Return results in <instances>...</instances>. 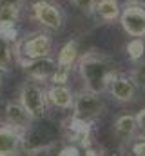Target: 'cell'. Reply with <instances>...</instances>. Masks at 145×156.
<instances>
[{
    "mask_svg": "<svg viewBox=\"0 0 145 156\" xmlns=\"http://www.w3.org/2000/svg\"><path fill=\"white\" fill-rule=\"evenodd\" d=\"M78 75L83 82V89L104 94L107 91L111 78L116 75V66L105 53L91 49L87 53H82L76 62Z\"/></svg>",
    "mask_w": 145,
    "mask_h": 156,
    "instance_id": "1",
    "label": "cell"
},
{
    "mask_svg": "<svg viewBox=\"0 0 145 156\" xmlns=\"http://www.w3.org/2000/svg\"><path fill=\"white\" fill-rule=\"evenodd\" d=\"M131 78L134 80V83H136L138 87L145 89V62H143V64H138V66L133 69Z\"/></svg>",
    "mask_w": 145,
    "mask_h": 156,
    "instance_id": "21",
    "label": "cell"
},
{
    "mask_svg": "<svg viewBox=\"0 0 145 156\" xmlns=\"http://www.w3.org/2000/svg\"><path fill=\"white\" fill-rule=\"evenodd\" d=\"M91 125L93 123H85L82 120H76V118H69L67 120V125L64 127L65 129V138L76 144L80 147H89V138H91Z\"/></svg>",
    "mask_w": 145,
    "mask_h": 156,
    "instance_id": "14",
    "label": "cell"
},
{
    "mask_svg": "<svg viewBox=\"0 0 145 156\" xmlns=\"http://www.w3.org/2000/svg\"><path fill=\"white\" fill-rule=\"evenodd\" d=\"M112 133H114V136H116L118 140H122V142H127V140L134 138L136 133H138V125H136L134 115H129V113L120 115V116L114 120Z\"/></svg>",
    "mask_w": 145,
    "mask_h": 156,
    "instance_id": "16",
    "label": "cell"
},
{
    "mask_svg": "<svg viewBox=\"0 0 145 156\" xmlns=\"http://www.w3.org/2000/svg\"><path fill=\"white\" fill-rule=\"evenodd\" d=\"M56 145V138L55 134L47 129V127H40V125H31L27 131L22 133V144H20V151L27 156H35L40 153H47L49 149H53Z\"/></svg>",
    "mask_w": 145,
    "mask_h": 156,
    "instance_id": "6",
    "label": "cell"
},
{
    "mask_svg": "<svg viewBox=\"0 0 145 156\" xmlns=\"http://www.w3.org/2000/svg\"><path fill=\"white\" fill-rule=\"evenodd\" d=\"M45 93H47L49 105L62 109V111H67L72 107L74 93L67 87V83H51V87L45 89Z\"/></svg>",
    "mask_w": 145,
    "mask_h": 156,
    "instance_id": "13",
    "label": "cell"
},
{
    "mask_svg": "<svg viewBox=\"0 0 145 156\" xmlns=\"http://www.w3.org/2000/svg\"><path fill=\"white\" fill-rule=\"evenodd\" d=\"M18 102L22 104V107L33 116V120H42L47 116L49 111V100H47V93L42 85H38L36 82H27L20 87L18 93Z\"/></svg>",
    "mask_w": 145,
    "mask_h": 156,
    "instance_id": "5",
    "label": "cell"
},
{
    "mask_svg": "<svg viewBox=\"0 0 145 156\" xmlns=\"http://www.w3.org/2000/svg\"><path fill=\"white\" fill-rule=\"evenodd\" d=\"M24 73L27 75L29 80L33 82H49L55 69H56V60L49 55V56H42L31 62H26L24 66Z\"/></svg>",
    "mask_w": 145,
    "mask_h": 156,
    "instance_id": "10",
    "label": "cell"
},
{
    "mask_svg": "<svg viewBox=\"0 0 145 156\" xmlns=\"http://www.w3.org/2000/svg\"><path fill=\"white\" fill-rule=\"evenodd\" d=\"M83 151H85V147H80V145L69 142L65 147H62V149L58 151L56 156H83Z\"/></svg>",
    "mask_w": 145,
    "mask_h": 156,
    "instance_id": "20",
    "label": "cell"
},
{
    "mask_svg": "<svg viewBox=\"0 0 145 156\" xmlns=\"http://www.w3.org/2000/svg\"><path fill=\"white\" fill-rule=\"evenodd\" d=\"M72 118L82 120L85 123H93L94 120L102 116L105 113V102L102 98V94L91 93V91H80L78 94H74V102H72Z\"/></svg>",
    "mask_w": 145,
    "mask_h": 156,
    "instance_id": "3",
    "label": "cell"
},
{
    "mask_svg": "<svg viewBox=\"0 0 145 156\" xmlns=\"http://www.w3.org/2000/svg\"><path fill=\"white\" fill-rule=\"evenodd\" d=\"M143 42H145V37H143Z\"/></svg>",
    "mask_w": 145,
    "mask_h": 156,
    "instance_id": "26",
    "label": "cell"
},
{
    "mask_svg": "<svg viewBox=\"0 0 145 156\" xmlns=\"http://www.w3.org/2000/svg\"><path fill=\"white\" fill-rule=\"evenodd\" d=\"M91 13L100 22H105V24L116 22L120 16V2L118 0H94Z\"/></svg>",
    "mask_w": 145,
    "mask_h": 156,
    "instance_id": "15",
    "label": "cell"
},
{
    "mask_svg": "<svg viewBox=\"0 0 145 156\" xmlns=\"http://www.w3.org/2000/svg\"><path fill=\"white\" fill-rule=\"evenodd\" d=\"M31 18L49 31H60L65 16L58 4L53 0H36L31 4Z\"/></svg>",
    "mask_w": 145,
    "mask_h": 156,
    "instance_id": "7",
    "label": "cell"
},
{
    "mask_svg": "<svg viewBox=\"0 0 145 156\" xmlns=\"http://www.w3.org/2000/svg\"><path fill=\"white\" fill-rule=\"evenodd\" d=\"M71 4L74 7H78L80 11H89L91 13V7H93L94 0H71Z\"/></svg>",
    "mask_w": 145,
    "mask_h": 156,
    "instance_id": "22",
    "label": "cell"
},
{
    "mask_svg": "<svg viewBox=\"0 0 145 156\" xmlns=\"http://www.w3.org/2000/svg\"><path fill=\"white\" fill-rule=\"evenodd\" d=\"M33 122H35L33 116L22 107L20 102H9L5 105V125L24 133L33 125Z\"/></svg>",
    "mask_w": 145,
    "mask_h": 156,
    "instance_id": "11",
    "label": "cell"
},
{
    "mask_svg": "<svg viewBox=\"0 0 145 156\" xmlns=\"http://www.w3.org/2000/svg\"><path fill=\"white\" fill-rule=\"evenodd\" d=\"M120 26L133 38L145 37V2L142 0H127L120 5Z\"/></svg>",
    "mask_w": 145,
    "mask_h": 156,
    "instance_id": "4",
    "label": "cell"
},
{
    "mask_svg": "<svg viewBox=\"0 0 145 156\" xmlns=\"http://www.w3.org/2000/svg\"><path fill=\"white\" fill-rule=\"evenodd\" d=\"M78 56H80V49H78V42L76 40H69L62 45V49L58 51V56H56V69L53 73V76L49 82L53 83H67L69 75H71V69L76 66L78 62Z\"/></svg>",
    "mask_w": 145,
    "mask_h": 156,
    "instance_id": "8",
    "label": "cell"
},
{
    "mask_svg": "<svg viewBox=\"0 0 145 156\" xmlns=\"http://www.w3.org/2000/svg\"><path fill=\"white\" fill-rule=\"evenodd\" d=\"M83 156H98V154H96V151H94V149H91V147H85Z\"/></svg>",
    "mask_w": 145,
    "mask_h": 156,
    "instance_id": "25",
    "label": "cell"
},
{
    "mask_svg": "<svg viewBox=\"0 0 145 156\" xmlns=\"http://www.w3.org/2000/svg\"><path fill=\"white\" fill-rule=\"evenodd\" d=\"M125 51H127V55H129V58L133 60V62H140L142 58H143V53H145V42L143 38H133L127 42V45H125Z\"/></svg>",
    "mask_w": 145,
    "mask_h": 156,
    "instance_id": "19",
    "label": "cell"
},
{
    "mask_svg": "<svg viewBox=\"0 0 145 156\" xmlns=\"http://www.w3.org/2000/svg\"><path fill=\"white\" fill-rule=\"evenodd\" d=\"M26 0H0V26H16Z\"/></svg>",
    "mask_w": 145,
    "mask_h": 156,
    "instance_id": "17",
    "label": "cell"
},
{
    "mask_svg": "<svg viewBox=\"0 0 145 156\" xmlns=\"http://www.w3.org/2000/svg\"><path fill=\"white\" fill-rule=\"evenodd\" d=\"M133 154L134 156H145V138L133 144Z\"/></svg>",
    "mask_w": 145,
    "mask_h": 156,
    "instance_id": "24",
    "label": "cell"
},
{
    "mask_svg": "<svg viewBox=\"0 0 145 156\" xmlns=\"http://www.w3.org/2000/svg\"><path fill=\"white\" fill-rule=\"evenodd\" d=\"M22 144V133L9 127L0 125V156H18Z\"/></svg>",
    "mask_w": 145,
    "mask_h": 156,
    "instance_id": "12",
    "label": "cell"
},
{
    "mask_svg": "<svg viewBox=\"0 0 145 156\" xmlns=\"http://www.w3.org/2000/svg\"><path fill=\"white\" fill-rule=\"evenodd\" d=\"M136 118V125H138V131L142 133V136H145V109H142L140 113L134 115Z\"/></svg>",
    "mask_w": 145,
    "mask_h": 156,
    "instance_id": "23",
    "label": "cell"
},
{
    "mask_svg": "<svg viewBox=\"0 0 145 156\" xmlns=\"http://www.w3.org/2000/svg\"><path fill=\"white\" fill-rule=\"evenodd\" d=\"M15 60L13 53V42L0 37V73H5L11 69V64Z\"/></svg>",
    "mask_w": 145,
    "mask_h": 156,
    "instance_id": "18",
    "label": "cell"
},
{
    "mask_svg": "<svg viewBox=\"0 0 145 156\" xmlns=\"http://www.w3.org/2000/svg\"><path fill=\"white\" fill-rule=\"evenodd\" d=\"M107 91L111 93V96L120 102V104H129L136 98V93H138V85L134 83V80L131 76H125V75H114L111 78L107 85Z\"/></svg>",
    "mask_w": 145,
    "mask_h": 156,
    "instance_id": "9",
    "label": "cell"
},
{
    "mask_svg": "<svg viewBox=\"0 0 145 156\" xmlns=\"http://www.w3.org/2000/svg\"><path fill=\"white\" fill-rule=\"evenodd\" d=\"M53 51V38L47 33H31L24 38H18L13 44V53L15 60L24 66L26 62H31L42 56H49Z\"/></svg>",
    "mask_w": 145,
    "mask_h": 156,
    "instance_id": "2",
    "label": "cell"
}]
</instances>
